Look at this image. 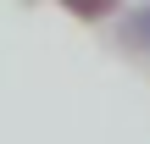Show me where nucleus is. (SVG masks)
Listing matches in <instances>:
<instances>
[{
	"mask_svg": "<svg viewBox=\"0 0 150 144\" xmlns=\"http://www.w3.org/2000/svg\"><path fill=\"white\" fill-rule=\"evenodd\" d=\"M72 17H111L117 11V0H61Z\"/></svg>",
	"mask_w": 150,
	"mask_h": 144,
	"instance_id": "f257e3e1",
	"label": "nucleus"
},
{
	"mask_svg": "<svg viewBox=\"0 0 150 144\" xmlns=\"http://www.w3.org/2000/svg\"><path fill=\"white\" fill-rule=\"evenodd\" d=\"M122 33H128L134 44H145V50H150V6H139V11L128 17V28H122Z\"/></svg>",
	"mask_w": 150,
	"mask_h": 144,
	"instance_id": "f03ea898",
	"label": "nucleus"
}]
</instances>
